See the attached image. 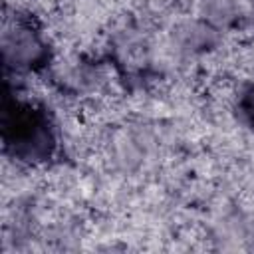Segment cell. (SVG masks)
<instances>
[{
	"label": "cell",
	"mask_w": 254,
	"mask_h": 254,
	"mask_svg": "<svg viewBox=\"0 0 254 254\" xmlns=\"http://www.w3.org/2000/svg\"><path fill=\"white\" fill-rule=\"evenodd\" d=\"M4 155L18 167L50 165L58 153V127L50 109L36 99H26L6 85L2 115Z\"/></svg>",
	"instance_id": "6da1fadb"
},
{
	"label": "cell",
	"mask_w": 254,
	"mask_h": 254,
	"mask_svg": "<svg viewBox=\"0 0 254 254\" xmlns=\"http://www.w3.org/2000/svg\"><path fill=\"white\" fill-rule=\"evenodd\" d=\"M2 58L6 73L24 75L48 67L54 60L48 34L30 8L4 6L2 20Z\"/></svg>",
	"instance_id": "7a4b0ae2"
},
{
	"label": "cell",
	"mask_w": 254,
	"mask_h": 254,
	"mask_svg": "<svg viewBox=\"0 0 254 254\" xmlns=\"http://www.w3.org/2000/svg\"><path fill=\"white\" fill-rule=\"evenodd\" d=\"M236 107H238L244 123L250 129H254V79L240 91L238 101H236Z\"/></svg>",
	"instance_id": "3957f363"
}]
</instances>
